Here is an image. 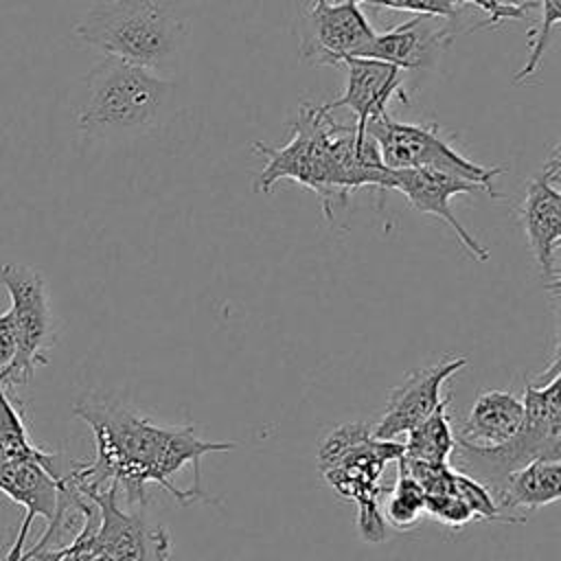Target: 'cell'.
Here are the masks:
<instances>
[{
	"mask_svg": "<svg viewBox=\"0 0 561 561\" xmlns=\"http://www.w3.org/2000/svg\"><path fill=\"white\" fill-rule=\"evenodd\" d=\"M75 414L90 425L96 454L68 471L79 491L116 484L127 504H145L147 486L158 484L180 504L213 502L202 486V458L230 451L237 443L199 438L193 425H160L123 403L81 399Z\"/></svg>",
	"mask_w": 561,
	"mask_h": 561,
	"instance_id": "cell-1",
	"label": "cell"
},
{
	"mask_svg": "<svg viewBox=\"0 0 561 561\" xmlns=\"http://www.w3.org/2000/svg\"><path fill=\"white\" fill-rule=\"evenodd\" d=\"M291 136L283 147L252 142L254 153L265 158L254 178L256 193H272L276 182L291 180L313 191L324 217L333 221L335 206H346L353 191L373 186L390 191V169L383 164L375 140L333 118L324 105L302 103L291 123Z\"/></svg>",
	"mask_w": 561,
	"mask_h": 561,
	"instance_id": "cell-2",
	"label": "cell"
},
{
	"mask_svg": "<svg viewBox=\"0 0 561 561\" xmlns=\"http://www.w3.org/2000/svg\"><path fill=\"white\" fill-rule=\"evenodd\" d=\"M561 351L537 381H526L524 388V423L519 432L500 447H471L456 440L451 454L454 469L478 480L489 491L497 486L511 471L537 460L561 458ZM449 458V460H451Z\"/></svg>",
	"mask_w": 561,
	"mask_h": 561,
	"instance_id": "cell-3",
	"label": "cell"
},
{
	"mask_svg": "<svg viewBox=\"0 0 561 561\" xmlns=\"http://www.w3.org/2000/svg\"><path fill=\"white\" fill-rule=\"evenodd\" d=\"M373 425L348 421L331 430L318 447V469L327 484L357 506V530L364 541L381 543L386 522L381 515V476L403 454L401 440H379Z\"/></svg>",
	"mask_w": 561,
	"mask_h": 561,
	"instance_id": "cell-4",
	"label": "cell"
},
{
	"mask_svg": "<svg viewBox=\"0 0 561 561\" xmlns=\"http://www.w3.org/2000/svg\"><path fill=\"white\" fill-rule=\"evenodd\" d=\"M173 88L149 68L105 57L83 79L77 125L88 134L147 129L167 110Z\"/></svg>",
	"mask_w": 561,
	"mask_h": 561,
	"instance_id": "cell-5",
	"label": "cell"
},
{
	"mask_svg": "<svg viewBox=\"0 0 561 561\" xmlns=\"http://www.w3.org/2000/svg\"><path fill=\"white\" fill-rule=\"evenodd\" d=\"M75 35L105 57L156 70L173 59L186 37V24L153 0H107L75 24Z\"/></svg>",
	"mask_w": 561,
	"mask_h": 561,
	"instance_id": "cell-6",
	"label": "cell"
},
{
	"mask_svg": "<svg viewBox=\"0 0 561 561\" xmlns=\"http://www.w3.org/2000/svg\"><path fill=\"white\" fill-rule=\"evenodd\" d=\"M366 134L375 140L379 156L388 169H432L443 171L482 186L484 193L497 197L493 184L504 167H484L465 158L440 134L436 123L416 125L401 123L383 114L366 125Z\"/></svg>",
	"mask_w": 561,
	"mask_h": 561,
	"instance_id": "cell-7",
	"label": "cell"
},
{
	"mask_svg": "<svg viewBox=\"0 0 561 561\" xmlns=\"http://www.w3.org/2000/svg\"><path fill=\"white\" fill-rule=\"evenodd\" d=\"M0 283L11 298V313L18 335L15 359L0 373L4 388L24 386L33 379L35 368L48 364L46 351L55 342L53 313L44 276L24 263H4Z\"/></svg>",
	"mask_w": 561,
	"mask_h": 561,
	"instance_id": "cell-8",
	"label": "cell"
},
{
	"mask_svg": "<svg viewBox=\"0 0 561 561\" xmlns=\"http://www.w3.org/2000/svg\"><path fill=\"white\" fill-rule=\"evenodd\" d=\"M375 33L357 2L311 0L298 18L300 57L316 66H340L346 57H366Z\"/></svg>",
	"mask_w": 561,
	"mask_h": 561,
	"instance_id": "cell-9",
	"label": "cell"
},
{
	"mask_svg": "<svg viewBox=\"0 0 561 561\" xmlns=\"http://www.w3.org/2000/svg\"><path fill=\"white\" fill-rule=\"evenodd\" d=\"M99 511L94 548L101 561H171V539L164 528L118 504L116 484L81 491Z\"/></svg>",
	"mask_w": 561,
	"mask_h": 561,
	"instance_id": "cell-10",
	"label": "cell"
},
{
	"mask_svg": "<svg viewBox=\"0 0 561 561\" xmlns=\"http://www.w3.org/2000/svg\"><path fill=\"white\" fill-rule=\"evenodd\" d=\"M561 158L559 147L552 149L541 171L528 182L519 204V221L541 276L550 291L559 294V245H561Z\"/></svg>",
	"mask_w": 561,
	"mask_h": 561,
	"instance_id": "cell-11",
	"label": "cell"
},
{
	"mask_svg": "<svg viewBox=\"0 0 561 561\" xmlns=\"http://www.w3.org/2000/svg\"><path fill=\"white\" fill-rule=\"evenodd\" d=\"M61 478L57 469V454L50 460L35 458H4L0 456V493L24 508L18 535L11 550L2 561H20L24 554V541L35 517H44L53 524L59 508Z\"/></svg>",
	"mask_w": 561,
	"mask_h": 561,
	"instance_id": "cell-12",
	"label": "cell"
},
{
	"mask_svg": "<svg viewBox=\"0 0 561 561\" xmlns=\"http://www.w3.org/2000/svg\"><path fill=\"white\" fill-rule=\"evenodd\" d=\"M462 355H445L432 366L416 368L403 377L388 394V403L379 421L373 425V436L379 440H399L421 421H425L440 403L443 383L458 370L467 366Z\"/></svg>",
	"mask_w": 561,
	"mask_h": 561,
	"instance_id": "cell-13",
	"label": "cell"
},
{
	"mask_svg": "<svg viewBox=\"0 0 561 561\" xmlns=\"http://www.w3.org/2000/svg\"><path fill=\"white\" fill-rule=\"evenodd\" d=\"M390 191H399L414 210L443 219L471 259H489V250L456 219L449 202L454 195L478 193L482 186L432 169H390Z\"/></svg>",
	"mask_w": 561,
	"mask_h": 561,
	"instance_id": "cell-14",
	"label": "cell"
},
{
	"mask_svg": "<svg viewBox=\"0 0 561 561\" xmlns=\"http://www.w3.org/2000/svg\"><path fill=\"white\" fill-rule=\"evenodd\" d=\"M340 66L346 68V88L337 99L322 105L329 112L348 107L355 114L353 125L359 136L366 134L370 121L388 114L390 101L410 103L403 88V70L397 66L368 57H346Z\"/></svg>",
	"mask_w": 561,
	"mask_h": 561,
	"instance_id": "cell-15",
	"label": "cell"
},
{
	"mask_svg": "<svg viewBox=\"0 0 561 561\" xmlns=\"http://www.w3.org/2000/svg\"><path fill=\"white\" fill-rule=\"evenodd\" d=\"M456 35L454 24L445 18L414 15L383 33H375L366 57L392 64L403 72L434 70Z\"/></svg>",
	"mask_w": 561,
	"mask_h": 561,
	"instance_id": "cell-16",
	"label": "cell"
},
{
	"mask_svg": "<svg viewBox=\"0 0 561 561\" xmlns=\"http://www.w3.org/2000/svg\"><path fill=\"white\" fill-rule=\"evenodd\" d=\"M489 493L504 524H522L528 511L543 508L561 497V458H537L511 471Z\"/></svg>",
	"mask_w": 561,
	"mask_h": 561,
	"instance_id": "cell-17",
	"label": "cell"
},
{
	"mask_svg": "<svg viewBox=\"0 0 561 561\" xmlns=\"http://www.w3.org/2000/svg\"><path fill=\"white\" fill-rule=\"evenodd\" d=\"M524 423V403L508 390H484L465 416L456 440L471 447H500L508 443Z\"/></svg>",
	"mask_w": 561,
	"mask_h": 561,
	"instance_id": "cell-18",
	"label": "cell"
},
{
	"mask_svg": "<svg viewBox=\"0 0 561 561\" xmlns=\"http://www.w3.org/2000/svg\"><path fill=\"white\" fill-rule=\"evenodd\" d=\"M449 401L451 397H445L443 403L416 427H412L403 443L401 458L416 460V462H449L454 449H456V432L449 421Z\"/></svg>",
	"mask_w": 561,
	"mask_h": 561,
	"instance_id": "cell-19",
	"label": "cell"
},
{
	"mask_svg": "<svg viewBox=\"0 0 561 561\" xmlns=\"http://www.w3.org/2000/svg\"><path fill=\"white\" fill-rule=\"evenodd\" d=\"M386 504L381 506L383 522L397 530H412L425 515V495L414 478L397 469L390 489H383Z\"/></svg>",
	"mask_w": 561,
	"mask_h": 561,
	"instance_id": "cell-20",
	"label": "cell"
},
{
	"mask_svg": "<svg viewBox=\"0 0 561 561\" xmlns=\"http://www.w3.org/2000/svg\"><path fill=\"white\" fill-rule=\"evenodd\" d=\"M537 9L541 15H539V22L528 31V57H526V64L515 72L513 77L515 83H524L528 77H533L539 70L543 53L550 44V35L561 20V0H539Z\"/></svg>",
	"mask_w": 561,
	"mask_h": 561,
	"instance_id": "cell-21",
	"label": "cell"
},
{
	"mask_svg": "<svg viewBox=\"0 0 561 561\" xmlns=\"http://www.w3.org/2000/svg\"><path fill=\"white\" fill-rule=\"evenodd\" d=\"M362 4L377 7V9L414 11L419 15L445 18V20H449L454 24L456 33H460V26H471L465 20V11H473L469 0H364Z\"/></svg>",
	"mask_w": 561,
	"mask_h": 561,
	"instance_id": "cell-22",
	"label": "cell"
},
{
	"mask_svg": "<svg viewBox=\"0 0 561 561\" xmlns=\"http://www.w3.org/2000/svg\"><path fill=\"white\" fill-rule=\"evenodd\" d=\"M456 491L460 495V500L467 504V508L471 511V515L476 519H486V522H504L489 489L484 484H480L478 480L456 471Z\"/></svg>",
	"mask_w": 561,
	"mask_h": 561,
	"instance_id": "cell-23",
	"label": "cell"
},
{
	"mask_svg": "<svg viewBox=\"0 0 561 561\" xmlns=\"http://www.w3.org/2000/svg\"><path fill=\"white\" fill-rule=\"evenodd\" d=\"M480 13L482 26H497L502 20H522L530 9H537L539 0H469Z\"/></svg>",
	"mask_w": 561,
	"mask_h": 561,
	"instance_id": "cell-24",
	"label": "cell"
},
{
	"mask_svg": "<svg viewBox=\"0 0 561 561\" xmlns=\"http://www.w3.org/2000/svg\"><path fill=\"white\" fill-rule=\"evenodd\" d=\"M18 353V335L11 309L0 313V373L15 359Z\"/></svg>",
	"mask_w": 561,
	"mask_h": 561,
	"instance_id": "cell-25",
	"label": "cell"
},
{
	"mask_svg": "<svg viewBox=\"0 0 561 561\" xmlns=\"http://www.w3.org/2000/svg\"><path fill=\"white\" fill-rule=\"evenodd\" d=\"M331 2H346V0H331ZM351 2H357V4H362L364 0H351Z\"/></svg>",
	"mask_w": 561,
	"mask_h": 561,
	"instance_id": "cell-26",
	"label": "cell"
},
{
	"mask_svg": "<svg viewBox=\"0 0 561 561\" xmlns=\"http://www.w3.org/2000/svg\"><path fill=\"white\" fill-rule=\"evenodd\" d=\"M0 388H2V383H0Z\"/></svg>",
	"mask_w": 561,
	"mask_h": 561,
	"instance_id": "cell-27",
	"label": "cell"
}]
</instances>
